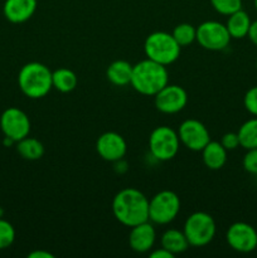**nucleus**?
<instances>
[{
  "mask_svg": "<svg viewBox=\"0 0 257 258\" xmlns=\"http://www.w3.org/2000/svg\"><path fill=\"white\" fill-rule=\"evenodd\" d=\"M221 144L223 145V148L228 150H234L239 146V139L237 133H227L222 136Z\"/></svg>",
  "mask_w": 257,
  "mask_h": 258,
  "instance_id": "nucleus-28",
  "label": "nucleus"
},
{
  "mask_svg": "<svg viewBox=\"0 0 257 258\" xmlns=\"http://www.w3.org/2000/svg\"><path fill=\"white\" fill-rule=\"evenodd\" d=\"M256 67H257V60H256Z\"/></svg>",
  "mask_w": 257,
  "mask_h": 258,
  "instance_id": "nucleus-33",
  "label": "nucleus"
},
{
  "mask_svg": "<svg viewBox=\"0 0 257 258\" xmlns=\"http://www.w3.org/2000/svg\"><path fill=\"white\" fill-rule=\"evenodd\" d=\"M217 13L228 17L232 13L242 9V0H209Z\"/></svg>",
  "mask_w": 257,
  "mask_h": 258,
  "instance_id": "nucleus-24",
  "label": "nucleus"
},
{
  "mask_svg": "<svg viewBox=\"0 0 257 258\" xmlns=\"http://www.w3.org/2000/svg\"><path fill=\"white\" fill-rule=\"evenodd\" d=\"M106 77L115 86L130 85L133 77V64L122 59L115 60L108 66L106 71Z\"/></svg>",
  "mask_w": 257,
  "mask_h": 258,
  "instance_id": "nucleus-18",
  "label": "nucleus"
},
{
  "mask_svg": "<svg viewBox=\"0 0 257 258\" xmlns=\"http://www.w3.org/2000/svg\"><path fill=\"white\" fill-rule=\"evenodd\" d=\"M171 35L180 47H186L196 40L197 28H194L189 23H180L174 28Z\"/></svg>",
  "mask_w": 257,
  "mask_h": 258,
  "instance_id": "nucleus-23",
  "label": "nucleus"
},
{
  "mask_svg": "<svg viewBox=\"0 0 257 258\" xmlns=\"http://www.w3.org/2000/svg\"><path fill=\"white\" fill-rule=\"evenodd\" d=\"M169 82V73L166 66L154 60H140L133 66V77L130 85L136 92L145 96H155Z\"/></svg>",
  "mask_w": 257,
  "mask_h": 258,
  "instance_id": "nucleus-2",
  "label": "nucleus"
},
{
  "mask_svg": "<svg viewBox=\"0 0 257 258\" xmlns=\"http://www.w3.org/2000/svg\"><path fill=\"white\" fill-rule=\"evenodd\" d=\"M239 146L246 150L257 148V117L249 118L241 125L237 131Z\"/></svg>",
  "mask_w": 257,
  "mask_h": 258,
  "instance_id": "nucleus-22",
  "label": "nucleus"
},
{
  "mask_svg": "<svg viewBox=\"0 0 257 258\" xmlns=\"http://www.w3.org/2000/svg\"><path fill=\"white\" fill-rule=\"evenodd\" d=\"M231 35L227 30L226 24L214 20L204 22L197 28L196 40L201 47L207 50H223L231 42Z\"/></svg>",
  "mask_w": 257,
  "mask_h": 258,
  "instance_id": "nucleus-8",
  "label": "nucleus"
},
{
  "mask_svg": "<svg viewBox=\"0 0 257 258\" xmlns=\"http://www.w3.org/2000/svg\"><path fill=\"white\" fill-rule=\"evenodd\" d=\"M0 127L7 138L18 143L22 139L29 136L30 121L24 111L17 107H9L2 113Z\"/></svg>",
  "mask_w": 257,
  "mask_h": 258,
  "instance_id": "nucleus-9",
  "label": "nucleus"
},
{
  "mask_svg": "<svg viewBox=\"0 0 257 258\" xmlns=\"http://www.w3.org/2000/svg\"><path fill=\"white\" fill-rule=\"evenodd\" d=\"M96 150L103 160L115 163V161H120L125 156L127 145H126L125 139L120 134L108 131L97 139Z\"/></svg>",
  "mask_w": 257,
  "mask_h": 258,
  "instance_id": "nucleus-13",
  "label": "nucleus"
},
{
  "mask_svg": "<svg viewBox=\"0 0 257 258\" xmlns=\"http://www.w3.org/2000/svg\"><path fill=\"white\" fill-rule=\"evenodd\" d=\"M242 164H243V168L247 173L257 175V148L247 150Z\"/></svg>",
  "mask_w": 257,
  "mask_h": 258,
  "instance_id": "nucleus-27",
  "label": "nucleus"
},
{
  "mask_svg": "<svg viewBox=\"0 0 257 258\" xmlns=\"http://www.w3.org/2000/svg\"><path fill=\"white\" fill-rule=\"evenodd\" d=\"M18 85L27 97L33 100L44 97L53 88L52 71L43 63H27L19 71Z\"/></svg>",
  "mask_w": 257,
  "mask_h": 258,
  "instance_id": "nucleus-3",
  "label": "nucleus"
},
{
  "mask_svg": "<svg viewBox=\"0 0 257 258\" xmlns=\"http://www.w3.org/2000/svg\"><path fill=\"white\" fill-rule=\"evenodd\" d=\"M161 247L170 253L180 254L189 248V242L184 232L178 229H168L161 236Z\"/></svg>",
  "mask_w": 257,
  "mask_h": 258,
  "instance_id": "nucleus-19",
  "label": "nucleus"
},
{
  "mask_svg": "<svg viewBox=\"0 0 257 258\" xmlns=\"http://www.w3.org/2000/svg\"><path fill=\"white\" fill-rule=\"evenodd\" d=\"M180 48L173 35L166 32L151 33L144 43L146 57L163 66L175 62L180 55Z\"/></svg>",
  "mask_w": 257,
  "mask_h": 258,
  "instance_id": "nucleus-4",
  "label": "nucleus"
},
{
  "mask_svg": "<svg viewBox=\"0 0 257 258\" xmlns=\"http://www.w3.org/2000/svg\"><path fill=\"white\" fill-rule=\"evenodd\" d=\"M178 136L180 143L191 151H202L211 141L209 131L201 121L189 118L179 126Z\"/></svg>",
  "mask_w": 257,
  "mask_h": 258,
  "instance_id": "nucleus-11",
  "label": "nucleus"
},
{
  "mask_svg": "<svg viewBox=\"0 0 257 258\" xmlns=\"http://www.w3.org/2000/svg\"><path fill=\"white\" fill-rule=\"evenodd\" d=\"M53 87L62 93H70L77 87L78 78L73 71L68 68H58L52 72Z\"/></svg>",
  "mask_w": 257,
  "mask_h": 258,
  "instance_id": "nucleus-20",
  "label": "nucleus"
},
{
  "mask_svg": "<svg viewBox=\"0 0 257 258\" xmlns=\"http://www.w3.org/2000/svg\"><path fill=\"white\" fill-rule=\"evenodd\" d=\"M17 151L23 159L29 161L39 160L44 154V146L38 139L27 138L22 139L17 143Z\"/></svg>",
  "mask_w": 257,
  "mask_h": 258,
  "instance_id": "nucleus-21",
  "label": "nucleus"
},
{
  "mask_svg": "<svg viewBox=\"0 0 257 258\" xmlns=\"http://www.w3.org/2000/svg\"><path fill=\"white\" fill-rule=\"evenodd\" d=\"M28 257L29 258H53L54 256L47 251H33L28 254Z\"/></svg>",
  "mask_w": 257,
  "mask_h": 258,
  "instance_id": "nucleus-31",
  "label": "nucleus"
},
{
  "mask_svg": "<svg viewBox=\"0 0 257 258\" xmlns=\"http://www.w3.org/2000/svg\"><path fill=\"white\" fill-rule=\"evenodd\" d=\"M15 239V229L5 219L0 218V249L12 246Z\"/></svg>",
  "mask_w": 257,
  "mask_h": 258,
  "instance_id": "nucleus-25",
  "label": "nucleus"
},
{
  "mask_svg": "<svg viewBox=\"0 0 257 258\" xmlns=\"http://www.w3.org/2000/svg\"><path fill=\"white\" fill-rule=\"evenodd\" d=\"M251 23L252 22L249 19V15L244 10L239 9L228 15L226 27L231 38H233V39H242V38L247 37V34H248Z\"/></svg>",
  "mask_w": 257,
  "mask_h": 258,
  "instance_id": "nucleus-17",
  "label": "nucleus"
},
{
  "mask_svg": "<svg viewBox=\"0 0 257 258\" xmlns=\"http://www.w3.org/2000/svg\"><path fill=\"white\" fill-rule=\"evenodd\" d=\"M183 232L188 239L189 246H207L216 236V222L211 214L206 212H196L185 219Z\"/></svg>",
  "mask_w": 257,
  "mask_h": 258,
  "instance_id": "nucleus-5",
  "label": "nucleus"
},
{
  "mask_svg": "<svg viewBox=\"0 0 257 258\" xmlns=\"http://www.w3.org/2000/svg\"><path fill=\"white\" fill-rule=\"evenodd\" d=\"M150 257L151 258H173L174 254L170 253L169 251H166L165 248H159V249H155V251H153L150 253Z\"/></svg>",
  "mask_w": 257,
  "mask_h": 258,
  "instance_id": "nucleus-29",
  "label": "nucleus"
},
{
  "mask_svg": "<svg viewBox=\"0 0 257 258\" xmlns=\"http://www.w3.org/2000/svg\"><path fill=\"white\" fill-rule=\"evenodd\" d=\"M253 4H254V8H256V10H257V0H253Z\"/></svg>",
  "mask_w": 257,
  "mask_h": 258,
  "instance_id": "nucleus-32",
  "label": "nucleus"
},
{
  "mask_svg": "<svg viewBox=\"0 0 257 258\" xmlns=\"http://www.w3.org/2000/svg\"><path fill=\"white\" fill-rule=\"evenodd\" d=\"M204 165L211 170H219L227 161V150L218 141H209L202 150Z\"/></svg>",
  "mask_w": 257,
  "mask_h": 258,
  "instance_id": "nucleus-16",
  "label": "nucleus"
},
{
  "mask_svg": "<svg viewBox=\"0 0 257 258\" xmlns=\"http://www.w3.org/2000/svg\"><path fill=\"white\" fill-rule=\"evenodd\" d=\"M247 37L249 38V40H251L254 45H257V20H254V22L251 23Z\"/></svg>",
  "mask_w": 257,
  "mask_h": 258,
  "instance_id": "nucleus-30",
  "label": "nucleus"
},
{
  "mask_svg": "<svg viewBox=\"0 0 257 258\" xmlns=\"http://www.w3.org/2000/svg\"><path fill=\"white\" fill-rule=\"evenodd\" d=\"M156 238V232L153 224L149 221L131 227L128 234V244L136 253H146L154 247Z\"/></svg>",
  "mask_w": 257,
  "mask_h": 258,
  "instance_id": "nucleus-14",
  "label": "nucleus"
},
{
  "mask_svg": "<svg viewBox=\"0 0 257 258\" xmlns=\"http://www.w3.org/2000/svg\"><path fill=\"white\" fill-rule=\"evenodd\" d=\"M243 105L251 115L257 117V86H253L244 93Z\"/></svg>",
  "mask_w": 257,
  "mask_h": 258,
  "instance_id": "nucleus-26",
  "label": "nucleus"
},
{
  "mask_svg": "<svg viewBox=\"0 0 257 258\" xmlns=\"http://www.w3.org/2000/svg\"><path fill=\"white\" fill-rule=\"evenodd\" d=\"M154 102L158 111L163 113H178L185 107L188 102V95L183 87L178 85H166L155 96Z\"/></svg>",
  "mask_w": 257,
  "mask_h": 258,
  "instance_id": "nucleus-12",
  "label": "nucleus"
},
{
  "mask_svg": "<svg viewBox=\"0 0 257 258\" xmlns=\"http://www.w3.org/2000/svg\"><path fill=\"white\" fill-rule=\"evenodd\" d=\"M226 239L229 247L239 253H249L257 248V231L244 222H236L229 226Z\"/></svg>",
  "mask_w": 257,
  "mask_h": 258,
  "instance_id": "nucleus-10",
  "label": "nucleus"
},
{
  "mask_svg": "<svg viewBox=\"0 0 257 258\" xmlns=\"http://www.w3.org/2000/svg\"><path fill=\"white\" fill-rule=\"evenodd\" d=\"M179 143L180 140L175 130L169 126H159L151 131L149 138V149L155 159L168 161L178 154Z\"/></svg>",
  "mask_w": 257,
  "mask_h": 258,
  "instance_id": "nucleus-7",
  "label": "nucleus"
},
{
  "mask_svg": "<svg viewBox=\"0 0 257 258\" xmlns=\"http://www.w3.org/2000/svg\"><path fill=\"white\" fill-rule=\"evenodd\" d=\"M180 211V199L174 191L161 190L149 201V221L155 224H169Z\"/></svg>",
  "mask_w": 257,
  "mask_h": 258,
  "instance_id": "nucleus-6",
  "label": "nucleus"
},
{
  "mask_svg": "<svg viewBox=\"0 0 257 258\" xmlns=\"http://www.w3.org/2000/svg\"><path fill=\"white\" fill-rule=\"evenodd\" d=\"M112 213L122 226L135 227L149 221V199L138 189L125 188L113 198Z\"/></svg>",
  "mask_w": 257,
  "mask_h": 258,
  "instance_id": "nucleus-1",
  "label": "nucleus"
},
{
  "mask_svg": "<svg viewBox=\"0 0 257 258\" xmlns=\"http://www.w3.org/2000/svg\"><path fill=\"white\" fill-rule=\"evenodd\" d=\"M35 10H37V0H5L3 8L5 18L15 24L29 20Z\"/></svg>",
  "mask_w": 257,
  "mask_h": 258,
  "instance_id": "nucleus-15",
  "label": "nucleus"
}]
</instances>
